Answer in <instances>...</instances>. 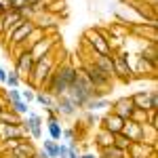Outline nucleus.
<instances>
[{
    "instance_id": "1",
    "label": "nucleus",
    "mask_w": 158,
    "mask_h": 158,
    "mask_svg": "<svg viewBox=\"0 0 158 158\" xmlns=\"http://www.w3.org/2000/svg\"><path fill=\"white\" fill-rule=\"evenodd\" d=\"M76 76H78V68L74 65V61L70 57H63L61 61H57V65H55L53 74L49 76L42 91H47L53 99H57L68 93V89H70V85L74 82Z\"/></svg>"
},
{
    "instance_id": "2",
    "label": "nucleus",
    "mask_w": 158,
    "mask_h": 158,
    "mask_svg": "<svg viewBox=\"0 0 158 158\" xmlns=\"http://www.w3.org/2000/svg\"><path fill=\"white\" fill-rule=\"evenodd\" d=\"M55 53H57V49H53L51 53H47L44 57L36 59L34 70H32L30 78H27V86H32L34 91H42V89H44L47 80H49V76L53 74L55 65H57V61H59L57 57H55Z\"/></svg>"
},
{
    "instance_id": "3",
    "label": "nucleus",
    "mask_w": 158,
    "mask_h": 158,
    "mask_svg": "<svg viewBox=\"0 0 158 158\" xmlns=\"http://www.w3.org/2000/svg\"><path fill=\"white\" fill-rule=\"evenodd\" d=\"M95 91L97 89H93V86L89 85V80H86L85 76L80 74V70H78V76L74 78V82L70 85V89H68V97H70V101H72L74 106L78 110H85V106L91 101V99H95Z\"/></svg>"
},
{
    "instance_id": "4",
    "label": "nucleus",
    "mask_w": 158,
    "mask_h": 158,
    "mask_svg": "<svg viewBox=\"0 0 158 158\" xmlns=\"http://www.w3.org/2000/svg\"><path fill=\"white\" fill-rule=\"evenodd\" d=\"M80 70V74L85 76L86 80H89V85L93 86V89H97V91H108L110 86H112V82H114V78H110V76H106V74L99 70L97 65L93 63V59L89 57V59L78 68Z\"/></svg>"
},
{
    "instance_id": "5",
    "label": "nucleus",
    "mask_w": 158,
    "mask_h": 158,
    "mask_svg": "<svg viewBox=\"0 0 158 158\" xmlns=\"http://www.w3.org/2000/svg\"><path fill=\"white\" fill-rule=\"evenodd\" d=\"M82 47L89 49L91 53H95V55H106V57L112 55L108 40L101 34V27H89L86 30L85 36H82Z\"/></svg>"
},
{
    "instance_id": "6",
    "label": "nucleus",
    "mask_w": 158,
    "mask_h": 158,
    "mask_svg": "<svg viewBox=\"0 0 158 158\" xmlns=\"http://www.w3.org/2000/svg\"><path fill=\"white\" fill-rule=\"evenodd\" d=\"M112 65H114V78H118L122 82L133 80V65L129 61V53L124 49L112 53Z\"/></svg>"
},
{
    "instance_id": "7",
    "label": "nucleus",
    "mask_w": 158,
    "mask_h": 158,
    "mask_svg": "<svg viewBox=\"0 0 158 158\" xmlns=\"http://www.w3.org/2000/svg\"><path fill=\"white\" fill-rule=\"evenodd\" d=\"M131 99H133V106L137 110H146V112L158 110V91L156 89H150V91H135L133 95H131Z\"/></svg>"
},
{
    "instance_id": "8",
    "label": "nucleus",
    "mask_w": 158,
    "mask_h": 158,
    "mask_svg": "<svg viewBox=\"0 0 158 158\" xmlns=\"http://www.w3.org/2000/svg\"><path fill=\"white\" fill-rule=\"evenodd\" d=\"M34 63H36V59L32 57L30 51H17V57H15V72L19 74L21 82H27L30 74H32V70H34Z\"/></svg>"
},
{
    "instance_id": "9",
    "label": "nucleus",
    "mask_w": 158,
    "mask_h": 158,
    "mask_svg": "<svg viewBox=\"0 0 158 158\" xmlns=\"http://www.w3.org/2000/svg\"><path fill=\"white\" fill-rule=\"evenodd\" d=\"M21 127L25 129V133L30 139H42V116L36 112H27L21 120Z\"/></svg>"
},
{
    "instance_id": "10",
    "label": "nucleus",
    "mask_w": 158,
    "mask_h": 158,
    "mask_svg": "<svg viewBox=\"0 0 158 158\" xmlns=\"http://www.w3.org/2000/svg\"><path fill=\"white\" fill-rule=\"evenodd\" d=\"M34 27H36V23H34V21H23V23L19 25V27L13 32L11 36L4 40V42H6L9 47H17V49H19V47L25 42V38L30 36V32H32Z\"/></svg>"
},
{
    "instance_id": "11",
    "label": "nucleus",
    "mask_w": 158,
    "mask_h": 158,
    "mask_svg": "<svg viewBox=\"0 0 158 158\" xmlns=\"http://www.w3.org/2000/svg\"><path fill=\"white\" fill-rule=\"evenodd\" d=\"M11 139H19V141L30 139L25 129L21 127V122L19 124H0V141H11Z\"/></svg>"
},
{
    "instance_id": "12",
    "label": "nucleus",
    "mask_w": 158,
    "mask_h": 158,
    "mask_svg": "<svg viewBox=\"0 0 158 158\" xmlns=\"http://www.w3.org/2000/svg\"><path fill=\"white\" fill-rule=\"evenodd\" d=\"M110 108H112L110 112H112V114H116V116H120L122 120L131 118V114L135 112V106H133V99H131V95H129V97H118V99H114Z\"/></svg>"
},
{
    "instance_id": "13",
    "label": "nucleus",
    "mask_w": 158,
    "mask_h": 158,
    "mask_svg": "<svg viewBox=\"0 0 158 158\" xmlns=\"http://www.w3.org/2000/svg\"><path fill=\"white\" fill-rule=\"evenodd\" d=\"M127 158H156V146H150L143 141H135L127 150Z\"/></svg>"
},
{
    "instance_id": "14",
    "label": "nucleus",
    "mask_w": 158,
    "mask_h": 158,
    "mask_svg": "<svg viewBox=\"0 0 158 158\" xmlns=\"http://www.w3.org/2000/svg\"><path fill=\"white\" fill-rule=\"evenodd\" d=\"M122 124H124V120H122L120 116L112 114V112H108L106 116H101V120H99V127H101L103 131L112 133V135H118V133H120V131H122Z\"/></svg>"
},
{
    "instance_id": "15",
    "label": "nucleus",
    "mask_w": 158,
    "mask_h": 158,
    "mask_svg": "<svg viewBox=\"0 0 158 158\" xmlns=\"http://www.w3.org/2000/svg\"><path fill=\"white\" fill-rule=\"evenodd\" d=\"M57 40H59L57 36H44L42 40H40V42H36V44L32 47V51H30V53H32V57H34V59H40V57H44L47 53H51V51L55 49Z\"/></svg>"
},
{
    "instance_id": "16",
    "label": "nucleus",
    "mask_w": 158,
    "mask_h": 158,
    "mask_svg": "<svg viewBox=\"0 0 158 158\" xmlns=\"http://www.w3.org/2000/svg\"><path fill=\"white\" fill-rule=\"evenodd\" d=\"M55 108H57V112H59L61 118H74V116L78 114V108L70 101L68 95H61V97L55 99Z\"/></svg>"
},
{
    "instance_id": "17",
    "label": "nucleus",
    "mask_w": 158,
    "mask_h": 158,
    "mask_svg": "<svg viewBox=\"0 0 158 158\" xmlns=\"http://www.w3.org/2000/svg\"><path fill=\"white\" fill-rule=\"evenodd\" d=\"M120 135H124L131 143L141 141V124H137V122H133L131 118H127V120H124V124H122Z\"/></svg>"
},
{
    "instance_id": "18",
    "label": "nucleus",
    "mask_w": 158,
    "mask_h": 158,
    "mask_svg": "<svg viewBox=\"0 0 158 158\" xmlns=\"http://www.w3.org/2000/svg\"><path fill=\"white\" fill-rule=\"evenodd\" d=\"M133 72L141 74V76H146V74H156V59H150L146 55H137V68H135Z\"/></svg>"
},
{
    "instance_id": "19",
    "label": "nucleus",
    "mask_w": 158,
    "mask_h": 158,
    "mask_svg": "<svg viewBox=\"0 0 158 158\" xmlns=\"http://www.w3.org/2000/svg\"><path fill=\"white\" fill-rule=\"evenodd\" d=\"M34 152H36V148L32 146V141H19V143L9 152V156H13V158H30Z\"/></svg>"
},
{
    "instance_id": "20",
    "label": "nucleus",
    "mask_w": 158,
    "mask_h": 158,
    "mask_svg": "<svg viewBox=\"0 0 158 158\" xmlns=\"http://www.w3.org/2000/svg\"><path fill=\"white\" fill-rule=\"evenodd\" d=\"M129 30L133 32V34H139V36H143L148 38L150 42H156V25H129Z\"/></svg>"
},
{
    "instance_id": "21",
    "label": "nucleus",
    "mask_w": 158,
    "mask_h": 158,
    "mask_svg": "<svg viewBox=\"0 0 158 158\" xmlns=\"http://www.w3.org/2000/svg\"><path fill=\"white\" fill-rule=\"evenodd\" d=\"M44 36H47V34H44V30L36 25V27H34V30L30 32V36L25 38V42L21 44V47H19V51H32V47H34L36 42H40V40H42Z\"/></svg>"
},
{
    "instance_id": "22",
    "label": "nucleus",
    "mask_w": 158,
    "mask_h": 158,
    "mask_svg": "<svg viewBox=\"0 0 158 158\" xmlns=\"http://www.w3.org/2000/svg\"><path fill=\"white\" fill-rule=\"evenodd\" d=\"M95 146H97V150H101V148H110L114 146V135L108 133V131H103L101 127L97 129V133H95Z\"/></svg>"
},
{
    "instance_id": "23",
    "label": "nucleus",
    "mask_w": 158,
    "mask_h": 158,
    "mask_svg": "<svg viewBox=\"0 0 158 158\" xmlns=\"http://www.w3.org/2000/svg\"><path fill=\"white\" fill-rule=\"evenodd\" d=\"M141 141H143V143H150V146H156L158 129L150 127V124H141Z\"/></svg>"
},
{
    "instance_id": "24",
    "label": "nucleus",
    "mask_w": 158,
    "mask_h": 158,
    "mask_svg": "<svg viewBox=\"0 0 158 158\" xmlns=\"http://www.w3.org/2000/svg\"><path fill=\"white\" fill-rule=\"evenodd\" d=\"M47 129H49V139L61 141V131H63L61 118H57V120H47Z\"/></svg>"
},
{
    "instance_id": "25",
    "label": "nucleus",
    "mask_w": 158,
    "mask_h": 158,
    "mask_svg": "<svg viewBox=\"0 0 158 158\" xmlns=\"http://www.w3.org/2000/svg\"><path fill=\"white\" fill-rule=\"evenodd\" d=\"M112 106V101H110L108 97H97V99H91L89 103L85 106L86 112H99V110H106Z\"/></svg>"
},
{
    "instance_id": "26",
    "label": "nucleus",
    "mask_w": 158,
    "mask_h": 158,
    "mask_svg": "<svg viewBox=\"0 0 158 158\" xmlns=\"http://www.w3.org/2000/svg\"><path fill=\"white\" fill-rule=\"evenodd\" d=\"M97 158H127V152H122L118 148L110 146V148H101L97 152Z\"/></svg>"
},
{
    "instance_id": "27",
    "label": "nucleus",
    "mask_w": 158,
    "mask_h": 158,
    "mask_svg": "<svg viewBox=\"0 0 158 158\" xmlns=\"http://www.w3.org/2000/svg\"><path fill=\"white\" fill-rule=\"evenodd\" d=\"M42 152L49 158H57V152H59V141H53V139H44L42 141Z\"/></svg>"
},
{
    "instance_id": "28",
    "label": "nucleus",
    "mask_w": 158,
    "mask_h": 158,
    "mask_svg": "<svg viewBox=\"0 0 158 158\" xmlns=\"http://www.w3.org/2000/svg\"><path fill=\"white\" fill-rule=\"evenodd\" d=\"M34 101H36L38 106H40V108H51V106H53V103H55V99L51 97L49 93H47V91H36V97H34Z\"/></svg>"
},
{
    "instance_id": "29",
    "label": "nucleus",
    "mask_w": 158,
    "mask_h": 158,
    "mask_svg": "<svg viewBox=\"0 0 158 158\" xmlns=\"http://www.w3.org/2000/svg\"><path fill=\"white\" fill-rule=\"evenodd\" d=\"M21 122V116H17L11 110H4L0 112V124H19Z\"/></svg>"
},
{
    "instance_id": "30",
    "label": "nucleus",
    "mask_w": 158,
    "mask_h": 158,
    "mask_svg": "<svg viewBox=\"0 0 158 158\" xmlns=\"http://www.w3.org/2000/svg\"><path fill=\"white\" fill-rule=\"evenodd\" d=\"M9 110H11V112H15L17 116H25V114L30 112V106L25 103L23 99H19V101H13V103H9Z\"/></svg>"
},
{
    "instance_id": "31",
    "label": "nucleus",
    "mask_w": 158,
    "mask_h": 158,
    "mask_svg": "<svg viewBox=\"0 0 158 158\" xmlns=\"http://www.w3.org/2000/svg\"><path fill=\"white\" fill-rule=\"evenodd\" d=\"M99 120H101V116H99L97 112L82 110V122H85V127H95V124H99Z\"/></svg>"
},
{
    "instance_id": "32",
    "label": "nucleus",
    "mask_w": 158,
    "mask_h": 158,
    "mask_svg": "<svg viewBox=\"0 0 158 158\" xmlns=\"http://www.w3.org/2000/svg\"><path fill=\"white\" fill-rule=\"evenodd\" d=\"M4 85L9 86V89H19V86H21L19 74L15 72V70H13V72H6V82H4Z\"/></svg>"
},
{
    "instance_id": "33",
    "label": "nucleus",
    "mask_w": 158,
    "mask_h": 158,
    "mask_svg": "<svg viewBox=\"0 0 158 158\" xmlns=\"http://www.w3.org/2000/svg\"><path fill=\"white\" fill-rule=\"evenodd\" d=\"M59 11L65 13V0H53L47 4V13H51V15H57Z\"/></svg>"
},
{
    "instance_id": "34",
    "label": "nucleus",
    "mask_w": 158,
    "mask_h": 158,
    "mask_svg": "<svg viewBox=\"0 0 158 158\" xmlns=\"http://www.w3.org/2000/svg\"><path fill=\"white\" fill-rule=\"evenodd\" d=\"M61 141H78V135L74 131V127H63V131H61Z\"/></svg>"
},
{
    "instance_id": "35",
    "label": "nucleus",
    "mask_w": 158,
    "mask_h": 158,
    "mask_svg": "<svg viewBox=\"0 0 158 158\" xmlns=\"http://www.w3.org/2000/svg\"><path fill=\"white\" fill-rule=\"evenodd\" d=\"M129 146H131V141L124 137V135H114V148H118V150H122V152H127L129 150Z\"/></svg>"
},
{
    "instance_id": "36",
    "label": "nucleus",
    "mask_w": 158,
    "mask_h": 158,
    "mask_svg": "<svg viewBox=\"0 0 158 158\" xmlns=\"http://www.w3.org/2000/svg\"><path fill=\"white\" fill-rule=\"evenodd\" d=\"M131 120L137 122V124H148V112L146 110H137L135 108V112L131 114Z\"/></svg>"
},
{
    "instance_id": "37",
    "label": "nucleus",
    "mask_w": 158,
    "mask_h": 158,
    "mask_svg": "<svg viewBox=\"0 0 158 158\" xmlns=\"http://www.w3.org/2000/svg\"><path fill=\"white\" fill-rule=\"evenodd\" d=\"M19 93H21V99H23V101L27 103V106H30V103L34 101V97H36V91H34L32 86H27V89H23V91L19 89Z\"/></svg>"
},
{
    "instance_id": "38",
    "label": "nucleus",
    "mask_w": 158,
    "mask_h": 158,
    "mask_svg": "<svg viewBox=\"0 0 158 158\" xmlns=\"http://www.w3.org/2000/svg\"><path fill=\"white\" fill-rule=\"evenodd\" d=\"M148 124L158 129V110H150L148 112Z\"/></svg>"
},
{
    "instance_id": "39",
    "label": "nucleus",
    "mask_w": 158,
    "mask_h": 158,
    "mask_svg": "<svg viewBox=\"0 0 158 158\" xmlns=\"http://www.w3.org/2000/svg\"><path fill=\"white\" fill-rule=\"evenodd\" d=\"M68 154H70V150H68V143L59 141V152H57V158H68Z\"/></svg>"
},
{
    "instance_id": "40",
    "label": "nucleus",
    "mask_w": 158,
    "mask_h": 158,
    "mask_svg": "<svg viewBox=\"0 0 158 158\" xmlns=\"http://www.w3.org/2000/svg\"><path fill=\"white\" fill-rule=\"evenodd\" d=\"M30 158H49V156H47V154H44L42 150H36V152H34V154H32Z\"/></svg>"
},
{
    "instance_id": "41",
    "label": "nucleus",
    "mask_w": 158,
    "mask_h": 158,
    "mask_svg": "<svg viewBox=\"0 0 158 158\" xmlns=\"http://www.w3.org/2000/svg\"><path fill=\"white\" fill-rule=\"evenodd\" d=\"M4 82H6V70L0 68V85H4Z\"/></svg>"
},
{
    "instance_id": "42",
    "label": "nucleus",
    "mask_w": 158,
    "mask_h": 158,
    "mask_svg": "<svg viewBox=\"0 0 158 158\" xmlns=\"http://www.w3.org/2000/svg\"><path fill=\"white\" fill-rule=\"evenodd\" d=\"M38 2H47V0H25L27 6H34V4H38Z\"/></svg>"
},
{
    "instance_id": "43",
    "label": "nucleus",
    "mask_w": 158,
    "mask_h": 158,
    "mask_svg": "<svg viewBox=\"0 0 158 158\" xmlns=\"http://www.w3.org/2000/svg\"><path fill=\"white\" fill-rule=\"evenodd\" d=\"M80 158H97L93 152H85V154H80Z\"/></svg>"
},
{
    "instance_id": "44",
    "label": "nucleus",
    "mask_w": 158,
    "mask_h": 158,
    "mask_svg": "<svg viewBox=\"0 0 158 158\" xmlns=\"http://www.w3.org/2000/svg\"><path fill=\"white\" fill-rule=\"evenodd\" d=\"M0 40H2V32H0Z\"/></svg>"
}]
</instances>
